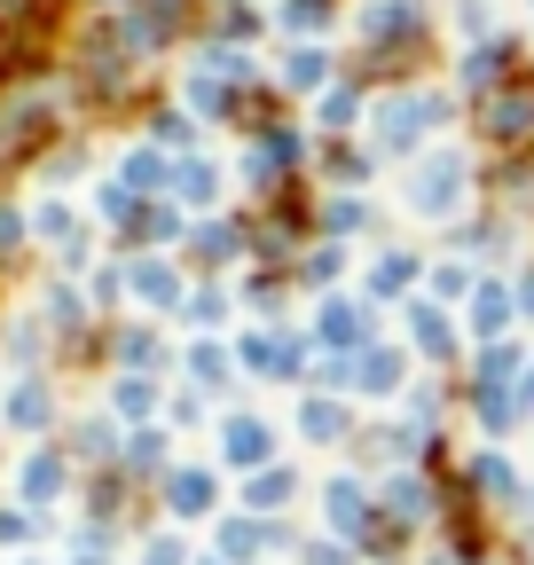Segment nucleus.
<instances>
[{
    "mask_svg": "<svg viewBox=\"0 0 534 565\" xmlns=\"http://www.w3.org/2000/svg\"><path fill=\"white\" fill-rule=\"evenodd\" d=\"M488 126H495V134H519V126H534V87H526V95H495Z\"/></svg>",
    "mask_w": 534,
    "mask_h": 565,
    "instance_id": "f257e3e1",
    "label": "nucleus"
}]
</instances>
